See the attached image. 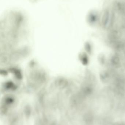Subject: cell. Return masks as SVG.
<instances>
[{"instance_id":"obj_1","label":"cell","mask_w":125,"mask_h":125,"mask_svg":"<svg viewBox=\"0 0 125 125\" xmlns=\"http://www.w3.org/2000/svg\"><path fill=\"white\" fill-rule=\"evenodd\" d=\"M98 17L95 13H91L89 16V21L92 24L96 23L98 21Z\"/></svg>"}]
</instances>
